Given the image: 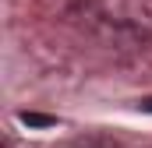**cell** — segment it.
<instances>
[{
    "label": "cell",
    "instance_id": "6da1fadb",
    "mask_svg": "<svg viewBox=\"0 0 152 148\" xmlns=\"http://www.w3.org/2000/svg\"><path fill=\"white\" fill-rule=\"evenodd\" d=\"M18 120H21L25 127H39V131L57 127V116H50V113H32V110H21V113H18Z\"/></svg>",
    "mask_w": 152,
    "mask_h": 148
},
{
    "label": "cell",
    "instance_id": "7a4b0ae2",
    "mask_svg": "<svg viewBox=\"0 0 152 148\" xmlns=\"http://www.w3.org/2000/svg\"><path fill=\"white\" fill-rule=\"evenodd\" d=\"M138 110H142V113H152V95H149V99H142V102H138Z\"/></svg>",
    "mask_w": 152,
    "mask_h": 148
}]
</instances>
